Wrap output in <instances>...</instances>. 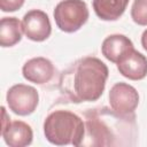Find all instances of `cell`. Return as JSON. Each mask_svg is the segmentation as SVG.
I'll list each match as a JSON object with an SVG mask.
<instances>
[{"instance_id":"cell-1","label":"cell","mask_w":147,"mask_h":147,"mask_svg":"<svg viewBox=\"0 0 147 147\" xmlns=\"http://www.w3.org/2000/svg\"><path fill=\"white\" fill-rule=\"evenodd\" d=\"M108 74V67L100 59L94 56L80 59L74 65L68 93L75 102L96 101L105 91Z\"/></svg>"},{"instance_id":"cell-2","label":"cell","mask_w":147,"mask_h":147,"mask_svg":"<svg viewBox=\"0 0 147 147\" xmlns=\"http://www.w3.org/2000/svg\"><path fill=\"white\" fill-rule=\"evenodd\" d=\"M46 139L56 146H82L84 142L85 126L83 119L69 110H55L44 122Z\"/></svg>"},{"instance_id":"cell-3","label":"cell","mask_w":147,"mask_h":147,"mask_svg":"<svg viewBox=\"0 0 147 147\" xmlns=\"http://www.w3.org/2000/svg\"><path fill=\"white\" fill-rule=\"evenodd\" d=\"M88 18V9L83 0H62L54 9V20L61 31H78Z\"/></svg>"},{"instance_id":"cell-4","label":"cell","mask_w":147,"mask_h":147,"mask_svg":"<svg viewBox=\"0 0 147 147\" xmlns=\"http://www.w3.org/2000/svg\"><path fill=\"white\" fill-rule=\"evenodd\" d=\"M6 100L9 109L14 114L28 116L36 110L39 103V94L33 86L16 84L8 90Z\"/></svg>"},{"instance_id":"cell-5","label":"cell","mask_w":147,"mask_h":147,"mask_svg":"<svg viewBox=\"0 0 147 147\" xmlns=\"http://www.w3.org/2000/svg\"><path fill=\"white\" fill-rule=\"evenodd\" d=\"M139 103L138 91L130 84L116 83L109 91V105L118 116L133 114Z\"/></svg>"},{"instance_id":"cell-6","label":"cell","mask_w":147,"mask_h":147,"mask_svg":"<svg viewBox=\"0 0 147 147\" xmlns=\"http://www.w3.org/2000/svg\"><path fill=\"white\" fill-rule=\"evenodd\" d=\"M23 33L32 41H44L52 33V25L48 15L39 9L28 11L22 20Z\"/></svg>"},{"instance_id":"cell-7","label":"cell","mask_w":147,"mask_h":147,"mask_svg":"<svg viewBox=\"0 0 147 147\" xmlns=\"http://www.w3.org/2000/svg\"><path fill=\"white\" fill-rule=\"evenodd\" d=\"M116 64L119 74L131 80H140L147 76V57L134 47L125 53Z\"/></svg>"},{"instance_id":"cell-8","label":"cell","mask_w":147,"mask_h":147,"mask_svg":"<svg viewBox=\"0 0 147 147\" xmlns=\"http://www.w3.org/2000/svg\"><path fill=\"white\" fill-rule=\"evenodd\" d=\"M22 74L28 82L41 85L48 83L53 78L54 65L46 57H32L24 63L22 68Z\"/></svg>"},{"instance_id":"cell-9","label":"cell","mask_w":147,"mask_h":147,"mask_svg":"<svg viewBox=\"0 0 147 147\" xmlns=\"http://www.w3.org/2000/svg\"><path fill=\"white\" fill-rule=\"evenodd\" d=\"M5 142L10 147H24L32 142L33 132L29 124L22 121L8 122L1 131Z\"/></svg>"},{"instance_id":"cell-10","label":"cell","mask_w":147,"mask_h":147,"mask_svg":"<svg viewBox=\"0 0 147 147\" xmlns=\"http://www.w3.org/2000/svg\"><path fill=\"white\" fill-rule=\"evenodd\" d=\"M132 48V41L124 34L108 36L101 45L102 55L113 63H117L118 60Z\"/></svg>"},{"instance_id":"cell-11","label":"cell","mask_w":147,"mask_h":147,"mask_svg":"<svg viewBox=\"0 0 147 147\" xmlns=\"http://www.w3.org/2000/svg\"><path fill=\"white\" fill-rule=\"evenodd\" d=\"M129 0H93V9L102 21H116L126 9Z\"/></svg>"},{"instance_id":"cell-12","label":"cell","mask_w":147,"mask_h":147,"mask_svg":"<svg viewBox=\"0 0 147 147\" xmlns=\"http://www.w3.org/2000/svg\"><path fill=\"white\" fill-rule=\"evenodd\" d=\"M22 22L16 17H3L0 22V45L11 47L22 39Z\"/></svg>"},{"instance_id":"cell-13","label":"cell","mask_w":147,"mask_h":147,"mask_svg":"<svg viewBox=\"0 0 147 147\" xmlns=\"http://www.w3.org/2000/svg\"><path fill=\"white\" fill-rule=\"evenodd\" d=\"M131 18L138 25H147V0H134L131 7Z\"/></svg>"},{"instance_id":"cell-14","label":"cell","mask_w":147,"mask_h":147,"mask_svg":"<svg viewBox=\"0 0 147 147\" xmlns=\"http://www.w3.org/2000/svg\"><path fill=\"white\" fill-rule=\"evenodd\" d=\"M25 0H0V8L2 11H15L20 9Z\"/></svg>"},{"instance_id":"cell-15","label":"cell","mask_w":147,"mask_h":147,"mask_svg":"<svg viewBox=\"0 0 147 147\" xmlns=\"http://www.w3.org/2000/svg\"><path fill=\"white\" fill-rule=\"evenodd\" d=\"M141 45H142L144 49L147 51V29H146V30L142 32V34H141Z\"/></svg>"}]
</instances>
